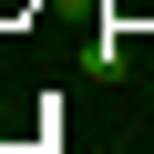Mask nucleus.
Listing matches in <instances>:
<instances>
[{
	"instance_id": "obj_1",
	"label": "nucleus",
	"mask_w": 154,
	"mask_h": 154,
	"mask_svg": "<svg viewBox=\"0 0 154 154\" xmlns=\"http://www.w3.org/2000/svg\"><path fill=\"white\" fill-rule=\"evenodd\" d=\"M82 62L103 72V82H123V72H134V41H123V31H93V51H82Z\"/></svg>"
}]
</instances>
